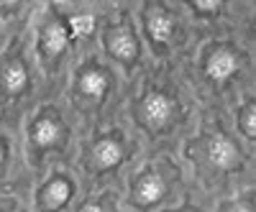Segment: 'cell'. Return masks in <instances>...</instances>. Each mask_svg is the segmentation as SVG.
Segmentation results:
<instances>
[{"label":"cell","mask_w":256,"mask_h":212,"mask_svg":"<svg viewBox=\"0 0 256 212\" xmlns=\"http://www.w3.org/2000/svg\"><path fill=\"white\" fill-rule=\"evenodd\" d=\"M102 46H105V51H108V56H113L126 69H134L138 64V59H141L138 36H136L134 26L128 23V18H120V20H116V23L105 26Z\"/></svg>","instance_id":"obj_1"},{"label":"cell","mask_w":256,"mask_h":212,"mask_svg":"<svg viewBox=\"0 0 256 212\" xmlns=\"http://www.w3.org/2000/svg\"><path fill=\"white\" fill-rule=\"evenodd\" d=\"M67 136H70V131H67V125H64L56 108H41L28 125V146L36 154L59 148L67 141Z\"/></svg>","instance_id":"obj_2"},{"label":"cell","mask_w":256,"mask_h":212,"mask_svg":"<svg viewBox=\"0 0 256 212\" xmlns=\"http://www.w3.org/2000/svg\"><path fill=\"white\" fill-rule=\"evenodd\" d=\"M136 115L146 131L162 133L172 125V120L177 115V102L164 90H146L136 105Z\"/></svg>","instance_id":"obj_3"},{"label":"cell","mask_w":256,"mask_h":212,"mask_svg":"<svg viewBox=\"0 0 256 212\" xmlns=\"http://www.w3.org/2000/svg\"><path fill=\"white\" fill-rule=\"evenodd\" d=\"M126 154H128L126 136L120 131H110V133H102L92 141L84 164H88L95 174H105V172L118 169L126 161Z\"/></svg>","instance_id":"obj_4"},{"label":"cell","mask_w":256,"mask_h":212,"mask_svg":"<svg viewBox=\"0 0 256 212\" xmlns=\"http://www.w3.org/2000/svg\"><path fill=\"white\" fill-rule=\"evenodd\" d=\"M169 195V182L166 174L156 166H146L134 177L131 182V205L138 210H152L159 202H164V197Z\"/></svg>","instance_id":"obj_5"},{"label":"cell","mask_w":256,"mask_h":212,"mask_svg":"<svg viewBox=\"0 0 256 212\" xmlns=\"http://www.w3.org/2000/svg\"><path fill=\"white\" fill-rule=\"evenodd\" d=\"M200 154L216 172H233L244 161L238 143L223 131H212L210 136H205V141L200 143Z\"/></svg>","instance_id":"obj_6"},{"label":"cell","mask_w":256,"mask_h":212,"mask_svg":"<svg viewBox=\"0 0 256 212\" xmlns=\"http://www.w3.org/2000/svg\"><path fill=\"white\" fill-rule=\"evenodd\" d=\"M70 26L67 20L56 13H49L38 26V54L44 61L54 64L56 59H62V54L70 49Z\"/></svg>","instance_id":"obj_7"},{"label":"cell","mask_w":256,"mask_h":212,"mask_svg":"<svg viewBox=\"0 0 256 212\" xmlns=\"http://www.w3.org/2000/svg\"><path fill=\"white\" fill-rule=\"evenodd\" d=\"M241 67V54L233 49L230 44H210L205 49V56H202V72L205 77L212 82V84H223L228 82L230 77H236Z\"/></svg>","instance_id":"obj_8"},{"label":"cell","mask_w":256,"mask_h":212,"mask_svg":"<svg viewBox=\"0 0 256 212\" xmlns=\"http://www.w3.org/2000/svg\"><path fill=\"white\" fill-rule=\"evenodd\" d=\"M144 31H146V38L156 51L162 49H169L172 46V38H174V15L166 5L162 3H148L144 5Z\"/></svg>","instance_id":"obj_9"},{"label":"cell","mask_w":256,"mask_h":212,"mask_svg":"<svg viewBox=\"0 0 256 212\" xmlns=\"http://www.w3.org/2000/svg\"><path fill=\"white\" fill-rule=\"evenodd\" d=\"M110 90H113V72L108 67L98 64V61L84 64L74 74V92L82 100L100 102V100H105V95H108Z\"/></svg>","instance_id":"obj_10"},{"label":"cell","mask_w":256,"mask_h":212,"mask_svg":"<svg viewBox=\"0 0 256 212\" xmlns=\"http://www.w3.org/2000/svg\"><path fill=\"white\" fill-rule=\"evenodd\" d=\"M31 84V69L20 54H8L0 61V97L3 100H16L20 97Z\"/></svg>","instance_id":"obj_11"},{"label":"cell","mask_w":256,"mask_h":212,"mask_svg":"<svg viewBox=\"0 0 256 212\" xmlns=\"http://www.w3.org/2000/svg\"><path fill=\"white\" fill-rule=\"evenodd\" d=\"M74 197V182L70 174H52L46 184L36 192V212H59Z\"/></svg>","instance_id":"obj_12"},{"label":"cell","mask_w":256,"mask_h":212,"mask_svg":"<svg viewBox=\"0 0 256 212\" xmlns=\"http://www.w3.org/2000/svg\"><path fill=\"white\" fill-rule=\"evenodd\" d=\"M238 131L248 141L256 138V105H254V97H248L238 110Z\"/></svg>","instance_id":"obj_13"},{"label":"cell","mask_w":256,"mask_h":212,"mask_svg":"<svg viewBox=\"0 0 256 212\" xmlns=\"http://www.w3.org/2000/svg\"><path fill=\"white\" fill-rule=\"evenodd\" d=\"M74 212H116L113 205V195H102V197H92L88 202H82Z\"/></svg>","instance_id":"obj_14"},{"label":"cell","mask_w":256,"mask_h":212,"mask_svg":"<svg viewBox=\"0 0 256 212\" xmlns=\"http://www.w3.org/2000/svg\"><path fill=\"white\" fill-rule=\"evenodd\" d=\"M190 8L195 10V13H200L202 18H212V15H218L220 10H223V3L220 0H195V3H190Z\"/></svg>","instance_id":"obj_15"},{"label":"cell","mask_w":256,"mask_h":212,"mask_svg":"<svg viewBox=\"0 0 256 212\" xmlns=\"http://www.w3.org/2000/svg\"><path fill=\"white\" fill-rule=\"evenodd\" d=\"M220 212H254V195H246V197H238L233 202H226Z\"/></svg>","instance_id":"obj_16"},{"label":"cell","mask_w":256,"mask_h":212,"mask_svg":"<svg viewBox=\"0 0 256 212\" xmlns=\"http://www.w3.org/2000/svg\"><path fill=\"white\" fill-rule=\"evenodd\" d=\"M8 156H10V146H8V138L0 136V169L8 164Z\"/></svg>","instance_id":"obj_17"},{"label":"cell","mask_w":256,"mask_h":212,"mask_svg":"<svg viewBox=\"0 0 256 212\" xmlns=\"http://www.w3.org/2000/svg\"><path fill=\"white\" fill-rule=\"evenodd\" d=\"M172 212H198V210H195V207H190V205H187V207H180V210H172Z\"/></svg>","instance_id":"obj_18"}]
</instances>
